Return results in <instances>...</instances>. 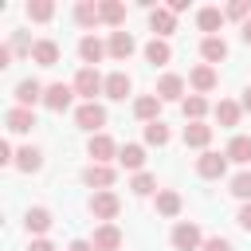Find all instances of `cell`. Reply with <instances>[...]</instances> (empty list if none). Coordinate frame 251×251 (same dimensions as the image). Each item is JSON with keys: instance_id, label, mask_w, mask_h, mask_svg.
Instances as JSON below:
<instances>
[{"instance_id": "cell-1", "label": "cell", "mask_w": 251, "mask_h": 251, "mask_svg": "<svg viewBox=\"0 0 251 251\" xmlns=\"http://www.w3.org/2000/svg\"><path fill=\"white\" fill-rule=\"evenodd\" d=\"M98 90H106V78L94 71V67H82L78 75H75V94H82L86 102H94V94Z\"/></svg>"}, {"instance_id": "cell-2", "label": "cell", "mask_w": 251, "mask_h": 251, "mask_svg": "<svg viewBox=\"0 0 251 251\" xmlns=\"http://www.w3.org/2000/svg\"><path fill=\"white\" fill-rule=\"evenodd\" d=\"M75 122H78L82 129H90V133H94V129H102V126H106V110H102L98 102H82V106H78V114H75Z\"/></svg>"}, {"instance_id": "cell-3", "label": "cell", "mask_w": 251, "mask_h": 251, "mask_svg": "<svg viewBox=\"0 0 251 251\" xmlns=\"http://www.w3.org/2000/svg\"><path fill=\"white\" fill-rule=\"evenodd\" d=\"M224 169H227V153H200V161H196V173L200 176H208V180H216V176H224Z\"/></svg>"}, {"instance_id": "cell-4", "label": "cell", "mask_w": 251, "mask_h": 251, "mask_svg": "<svg viewBox=\"0 0 251 251\" xmlns=\"http://www.w3.org/2000/svg\"><path fill=\"white\" fill-rule=\"evenodd\" d=\"M118 208H122V204H118V196H114L110 188L90 196V212H94V220H114V216H118Z\"/></svg>"}, {"instance_id": "cell-5", "label": "cell", "mask_w": 251, "mask_h": 251, "mask_svg": "<svg viewBox=\"0 0 251 251\" xmlns=\"http://www.w3.org/2000/svg\"><path fill=\"white\" fill-rule=\"evenodd\" d=\"M71 94H75V86H67V82H51L47 90H43V102H47V110H67L71 106Z\"/></svg>"}, {"instance_id": "cell-6", "label": "cell", "mask_w": 251, "mask_h": 251, "mask_svg": "<svg viewBox=\"0 0 251 251\" xmlns=\"http://www.w3.org/2000/svg\"><path fill=\"white\" fill-rule=\"evenodd\" d=\"M173 247L176 251H196L200 247V227L196 224H176L173 227Z\"/></svg>"}, {"instance_id": "cell-7", "label": "cell", "mask_w": 251, "mask_h": 251, "mask_svg": "<svg viewBox=\"0 0 251 251\" xmlns=\"http://www.w3.org/2000/svg\"><path fill=\"white\" fill-rule=\"evenodd\" d=\"M4 122H8V129H12V133H27V129H35V114H31L27 106H12Z\"/></svg>"}, {"instance_id": "cell-8", "label": "cell", "mask_w": 251, "mask_h": 251, "mask_svg": "<svg viewBox=\"0 0 251 251\" xmlns=\"http://www.w3.org/2000/svg\"><path fill=\"white\" fill-rule=\"evenodd\" d=\"M90 243H94V251H118V247H122V231H118L114 224H102Z\"/></svg>"}, {"instance_id": "cell-9", "label": "cell", "mask_w": 251, "mask_h": 251, "mask_svg": "<svg viewBox=\"0 0 251 251\" xmlns=\"http://www.w3.org/2000/svg\"><path fill=\"white\" fill-rule=\"evenodd\" d=\"M149 27L157 31V39H165V35H173V27H176V16H173L169 8H153V12H149Z\"/></svg>"}, {"instance_id": "cell-10", "label": "cell", "mask_w": 251, "mask_h": 251, "mask_svg": "<svg viewBox=\"0 0 251 251\" xmlns=\"http://www.w3.org/2000/svg\"><path fill=\"white\" fill-rule=\"evenodd\" d=\"M86 153L94 157V165H102V161H110V157L118 153V145H114L106 133H94V137H90V145H86Z\"/></svg>"}, {"instance_id": "cell-11", "label": "cell", "mask_w": 251, "mask_h": 251, "mask_svg": "<svg viewBox=\"0 0 251 251\" xmlns=\"http://www.w3.org/2000/svg\"><path fill=\"white\" fill-rule=\"evenodd\" d=\"M82 180H86L90 188H98V192H106V188L114 184V169H110V165H90V169L82 173Z\"/></svg>"}, {"instance_id": "cell-12", "label": "cell", "mask_w": 251, "mask_h": 251, "mask_svg": "<svg viewBox=\"0 0 251 251\" xmlns=\"http://www.w3.org/2000/svg\"><path fill=\"white\" fill-rule=\"evenodd\" d=\"M110 51V43H102V39H94V35H82V43H78V55H82V63H98L102 55Z\"/></svg>"}, {"instance_id": "cell-13", "label": "cell", "mask_w": 251, "mask_h": 251, "mask_svg": "<svg viewBox=\"0 0 251 251\" xmlns=\"http://www.w3.org/2000/svg\"><path fill=\"white\" fill-rule=\"evenodd\" d=\"M31 59H35L39 67H55V63H59V43H55V39H39V43L31 47Z\"/></svg>"}, {"instance_id": "cell-14", "label": "cell", "mask_w": 251, "mask_h": 251, "mask_svg": "<svg viewBox=\"0 0 251 251\" xmlns=\"http://www.w3.org/2000/svg\"><path fill=\"white\" fill-rule=\"evenodd\" d=\"M43 90H47V86H39L35 78H24V82H16V102L31 110V102H39V98H43Z\"/></svg>"}, {"instance_id": "cell-15", "label": "cell", "mask_w": 251, "mask_h": 251, "mask_svg": "<svg viewBox=\"0 0 251 251\" xmlns=\"http://www.w3.org/2000/svg\"><path fill=\"white\" fill-rule=\"evenodd\" d=\"M208 141H212V126H204V122H188V126H184V145L204 149Z\"/></svg>"}, {"instance_id": "cell-16", "label": "cell", "mask_w": 251, "mask_h": 251, "mask_svg": "<svg viewBox=\"0 0 251 251\" xmlns=\"http://www.w3.org/2000/svg\"><path fill=\"white\" fill-rule=\"evenodd\" d=\"M98 20L110 24V27H118V24L126 20V4H118V0H102V4H98Z\"/></svg>"}, {"instance_id": "cell-17", "label": "cell", "mask_w": 251, "mask_h": 251, "mask_svg": "<svg viewBox=\"0 0 251 251\" xmlns=\"http://www.w3.org/2000/svg\"><path fill=\"white\" fill-rule=\"evenodd\" d=\"M200 55H204L208 63H224V59H227V43H224L220 35H208V39L200 43Z\"/></svg>"}, {"instance_id": "cell-18", "label": "cell", "mask_w": 251, "mask_h": 251, "mask_svg": "<svg viewBox=\"0 0 251 251\" xmlns=\"http://www.w3.org/2000/svg\"><path fill=\"white\" fill-rule=\"evenodd\" d=\"M129 86H133V82H129V75H126V71H114V75H106V94H110V98H118V102L129 94Z\"/></svg>"}, {"instance_id": "cell-19", "label": "cell", "mask_w": 251, "mask_h": 251, "mask_svg": "<svg viewBox=\"0 0 251 251\" xmlns=\"http://www.w3.org/2000/svg\"><path fill=\"white\" fill-rule=\"evenodd\" d=\"M180 90H184V78H180V75H165V78L157 82V98H161V102L180 98Z\"/></svg>"}, {"instance_id": "cell-20", "label": "cell", "mask_w": 251, "mask_h": 251, "mask_svg": "<svg viewBox=\"0 0 251 251\" xmlns=\"http://www.w3.org/2000/svg\"><path fill=\"white\" fill-rule=\"evenodd\" d=\"M157 110H161V98H157V94H141V98L133 102V114H137L141 122H157Z\"/></svg>"}, {"instance_id": "cell-21", "label": "cell", "mask_w": 251, "mask_h": 251, "mask_svg": "<svg viewBox=\"0 0 251 251\" xmlns=\"http://www.w3.org/2000/svg\"><path fill=\"white\" fill-rule=\"evenodd\" d=\"M227 161H235V165H251V137H231V145H227Z\"/></svg>"}, {"instance_id": "cell-22", "label": "cell", "mask_w": 251, "mask_h": 251, "mask_svg": "<svg viewBox=\"0 0 251 251\" xmlns=\"http://www.w3.org/2000/svg\"><path fill=\"white\" fill-rule=\"evenodd\" d=\"M110 55L114 59H129L133 55V35L129 31H114L110 35Z\"/></svg>"}, {"instance_id": "cell-23", "label": "cell", "mask_w": 251, "mask_h": 251, "mask_svg": "<svg viewBox=\"0 0 251 251\" xmlns=\"http://www.w3.org/2000/svg\"><path fill=\"white\" fill-rule=\"evenodd\" d=\"M188 82H192V90H200V94H204V90H212V86H216V71H212L208 63H204V67H192Z\"/></svg>"}, {"instance_id": "cell-24", "label": "cell", "mask_w": 251, "mask_h": 251, "mask_svg": "<svg viewBox=\"0 0 251 251\" xmlns=\"http://www.w3.org/2000/svg\"><path fill=\"white\" fill-rule=\"evenodd\" d=\"M118 165L122 169H141L145 165V149L141 145H122L118 149Z\"/></svg>"}, {"instance_id": "cell-25", "label": "cell", "mask_w": 251, "mask_h": 251, "mask_svg": "<svg viewBox=\"0 0 251 251\" xmlns=\"http://www.w3.org/2000/svg\"><path fill=\"white\" fill-rule=\"evenodd\" d=\"M24 224H27V231H35V235H43V231L51 227V212H47V208H27V216H24Z\"/></svg>"}, {"instance_id": "cell-26", "label": "cell", "mask_w": 251, "mask_h": 251, "mask_svg": "<svg viewBox=\"0 0 251 251\" xmlns=\"http://www.w3.org/2000/svg\"><path fill=\"white\" fill-rule=\"evenodd\" d=\"M239 110H243L239 102H227L224 98V102H216V122L220 126H239Z\"/></svg>"}, {"instance_id": "cell-27", "label": "cell", "mask_w": 251, "mask_h": 251, "mask_svg": "<svg viewBox=\"0 0 251 251\" xmlns=\"http://www.w3.org/2000/svg\"><path fill=\"white\" fill-rule=\"evenodd\" d=\"M196 24H200V31H220V27H224V12H220V8H200Z\"/></svg>"}, {"instance_id": "cell-28", "label": "cell", "mask_w": 251, "mask_h": 251, "mask_svg": "<svg viewBox=\"0 0 251 251\" xmlns=\"http://www.w3.org/2000/svg\"><path fill=\"white\" fill-rule=\"evenodd\" d=\"M145 59H149V63H169V59H173V51H169V43H165V39H157V35H153V39L145 43Z\"/></svg>"}, {"instance_id": "cell-29", "label": "cell", "mask_w": 251, "mask_h": 251, "mask_svg": "<svg viewBox=\"0 0 251 251\" xmlns=\"http://www.w3.org/2000/svg\"><path fill=\"white\" fill-rule=\"evenodd\" d=\"M157 212H161V216H176V212H180V196H176L173 188H161V192H157Z\"/></svg>"}, {"instance_id": "cell-30", "label": "cell", "mask_w": 251, "mask_h": 251, "mask_svg": "<svg viewBox=\"0 0 251 251\" xmlns=\"http://www.w3.org/2000/svg\"><path fill=\"white\" fill-rule=\"evenodd\" d=\"M39 165H43V153H39V149H20V153H16V169L35 173Z\"/></svg>"}, {"instance_id": "cell-31", "label": "cell", "mask_w": 251, "mask_h": 251, "mask_svg": "<svg viewBox=\"0 0 251 251\" xmlns=\"http://www.w3.org/2000/svg\"><path fill=\"white\" fill-rule=\"evenodd\" d=\"M27 16L43 24V20H51V16H55V4H51V0H31V4H27Z\"/></svg>"}, {"instance_id": "cell-32", "label": "cell", "mask_w": 251, "mask_h": 251, "mask_svg": "<svg viewBox=\"0 0 251 251\" xmlns=\"http://www.w3.org/2000/svg\"><path fill=\"white\" fill-rule=\"evenodd\" d=\"M75 20H78L82 27H94V24H102V20H98V4H78V8H75Z\"/></svg>"}, {"instance_id": "cell-33", "label": "cell", "mask_w": 251, "mask_h": 251, "mask_svg": "<svg viewBox=\"0 0 251 251\" xmlns=\"http://www.w3.org/2000/svg\"><path fill=\"white\" fill-rule=\"evenodd\" d=\"M129 188H133V196H149V192L157 188V176H149V173H137V176L129 180Z\"/></svg>"}, {"instance_id": "cell-34", "label": "cell", "mask_w": 251, "mask_h": 251, "mask_svg": "<svg viewBox=\"0 0 251 251\" xmlns=\"http://www.w3.org/2000/svg\"><path fill=\"white\" fill-rule=\"evenodd\" d=\"M231 192H235L239 200H251V173H247V169L231 176Z\"/></svg>"}, {"instance_id": "cell-35", "label": "cell", "mask_w": 251, "mask_h": 251, "mask_svg": "<svg viewBox=\"0 0 251 251\" xmlns=\"http://www.w3.org/2000/svg\"><path fill=\"white\" fill-rule=\"evenodd\" d=\"M204 110H208V102H204L200 94H192V98H184V118H192V122H200V118H204Z\"/></svg>"}, {"instance_id": "cell-36", "label": "cell", "mask_w": 251, "mask_h": 251, "mask_svg": "<svg viewBox=\"0 0 251 251\" xmlns=\"http://www.w3.org/2000/svg\"><path fill=\"white\" fill-rule=\"evenodd\" d=\"M145 141H149V145H165V141H169L165 122H149V126H145Z\"/></svg>"}, {"instance_id": "cell-37", "label": "cell", "mask_w": 251, "mask_h": 251, "mask_svg": "<svg viewBox=\"0 0 251 251\" xmlns=\"http://www.w3.org/2000/svg\"><path fill=\"white\" fill-rule=\"evenodd\" d=\"M31 47H35V43H31L24 31H16V35H12V55H31Z\"/></svg>"}, {"instance_id": "cell-38", "label": "cell", "mask_w": 251, "mask_h": 251, "mask_svg": "<svg viewBox=\"0 0 251 251\" xmlns=\"http://www.w3.org/2000/svg\"><path fill=\"white\" fill-rule=\"evenodd\" d=\"M247 12H251V4H247V0H235V4H227V12H224V16H231V20H243Z\"/></svg>"}, {"instance_id": "cell-39", "label": "cell", "mask_w": 251, "mask_h": 251, "mask_svg": "<svg viewBox=\"0 0 251 251\" xmlns=\"http://www.w3.org/2000/svg\"><path fill=\"white\" fill-rule=\"evenodd\" d=\"M204 251H231V243L224 235H212V239H204Z\"/></svg>"}, {"instance_id": "cell-40", "label": "cell", "mask_w": 251, "mask_h": 251, "mask_svg": "<svg viewBox=\"0 0 251 251\" xmlns=\"http://www.w3.org/2000/svg\"><path fill=\"white\" fill-rule=\"evenodd\" d=\"M235 224H239L243 231H251V200H247V204L239 208V216H235Z\"/></svg>"}, {"instance_id": "cell-41", "label": "cell", "mask_w": 251, "mask_h": 251, "mask_svg": "<svg viewBox=\"0 0 251 251\" xmlns=\"http://www.w3.org/2000/svg\"><path fill=\"white\" fill-rule=\"evenodd\" d=\"M0 161H4V165H12V161H16V157H12V145H8V141H0Z\"/></svg>"}, {"instance_id": "cell-42", "label": "cell", "mask_w": 251, "mask_h": 251, "mask_svg": "<svg viewBox=\"0 0 251 251\" xmlns=\"http://www.w3.org/2000/svg\"><path fill=\"white\" fill-rule=\"evenodd\" d=\"M27 251H55V243H51V239H35Z\"/></svg>"}, {"instance_id": "cell-43", "label": "cell", "mask_w": 251, "mask_h": 251, "mask_svg": "<svg viewBox=\"0 0 251 251\" xmlns=\"http://www.w3.org/2000/svg\"><path fill=\"white\" fill-rule=\"evenodd\" d=\"M67 251H94V243H86V239H75Z\"/></svg>"}, {"instance_id": "cell-44", "label": "cell", "mask_w": 251, "mask_h": 251, "mask_svg": "<svg viewBox=\"0 0 251 251\" xmlns=\"http://www.w3.org/2000/svg\"><path fill=\"white\" fill-rule=\"evenodd\" d=\"M0 67H12V47H0Z\"/></svg>"}, {"instance_id": "cell-45", "label": "cell", "mask_w": 251, "mask_h": 251, "mask_svg": "<svg viewBox=\"0 0 251 251\" xmlns=\"http://www.w3.org/2000/svg\"><path fill=\"white\" fill-rule=\"evenodd\" d=\"M239 31H243V43L251 47V20H243V27H239Z\"/></svg>"}, {"instance_id": "cell-46", "label": "cell", "mask_w": 251, "mask_h": 251, "mask_svg": "<svg viewBox=\"0 0 251 251\" xmlns=\"http://www.w3.org/2000/svg\"><path fill=\"white\" fill-rule=\"evenodd\" d=\"M243 110H247V114H251V86H247V90H243Z\"/></svg>"}]
</instances>
